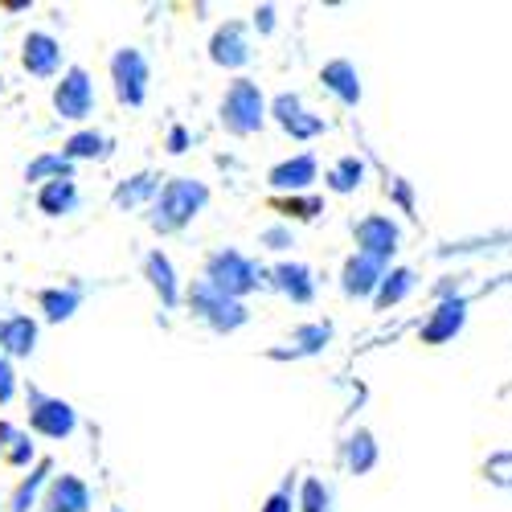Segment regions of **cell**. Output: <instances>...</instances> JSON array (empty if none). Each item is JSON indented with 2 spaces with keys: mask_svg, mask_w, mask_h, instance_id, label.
I'll list each match as a JSON object with an SVG mask.
<instances>
[{
  "mask_svg": "<svg viewBox=\"0 0 512 512\" xmlns=\"http://www.w3.org/2000/svg\"><path fill=\"white\" fill-rule=\"evenodd\" d=\"M271 115L279 119V127H283L291 140H316V136L328 132V119L316 115V111H304L300 95H279V99L271 103Z\"/></svg>",
  "mask_w": 512,
  "mask_h": 512,
  "instance_id": "obj_9",
  "label": "cell"
},
{
  "mask_svg": "<svg viewBox=\"0 0 512 512\" xmlns=\"http://www.w3.org/2000/svg\"><path fill=\"white\" fill-rule=\"evenodd\" d=\"M13 394H17V377H13V365L0 357V406L5 402H13Z\"/></svg>",
  "mask_w": 512,
  "mask_h": 512,
  "instance_id": "obj_34",
  "label": "cell"
},
{
  "mask_svg": "<svg viewBox=\"0 0 512 512\" xmlns=\"http://www.w3.org/2000/svg\"><path fill=\"white\" fill-rule=\"evenodd\" d=\"M54 111L62 119H70V123L87 119L95 111V82H91V74L82 70V66H70L62 74V82L54 87Z\"/></svg>",
  "mask_w": 512,
  "mask_h": 512,
  "instance_id": "obj_7",
  "label": "cell"
},
{
  "mask_svg": "<svg viewBox=\"0 0 512 512\" xmlns=\"http://www.w3.org/2000/svg\"><path fill=\"white\" fill-rule=\"evenodd\" d=\"M144 279L152 283V291L160 295L164 308H177L181 304V287H177V271H173V259L164 250H152L144 259Z\"/></svg>",
  "mask_w": 512,
  "mask_h": 512,
  "instance_id": "obj_18",
  "label": "cell"
},
{
  "mask_svg": "<svg viewBox=\"0 0 512 512\" xmlns=\"http://www.w3.org/2000/svg\"><path fill=\"white\" fill-rule=\"evenodd\" d=\"M33 345H37V320L9 316L5 324H0V349H5L9 357H29Z\"/></svg>",
  "mask_w": 512,
  "mask_h": 512,
  "instance_id": "obj_19",
  "label": "cell"
},
{
  "mask_svg": "<svg viewBox=\"0 0 512 512\" xmlns=\"http://www.w3.org/2000/svg\"><path fill=\"white\" fill-rule=\"evenodd\" d=\"M467 324V300L463 295H455V300H439V308L426 316L422 324V345H447V340H455Z\"/></svg>",
  "mask_w": 512,
  "mask_h": 512,
  "instance_id": "obj_11",
  "label": "cell"
},
{
  "mask_svg": "<svg viewBox=\"0 0 512 512\" xmlns=\"http://www.w3.org/2000/svg\"><path fill=\"white\" fill-rule=\"evenodd\" d=\"M271 209L291 213V218H304V222H312L316 213H324V201H320V197H271Z\"/></svg>",
  "mask_w": 512,
  "mask_h": 512,
  "instance_id": "obj_30",
  "label": "cell"
},
{
  "mask_svg": "<svg viewBox=\"0 0 512 512\" xmlns=\"http://www.w3.org/2000/svg\"><path fill=\"white\" fill-rule=\"evenodd\" d=\"M205 279L218 287V291H226L230 300H242L246 291L271 287V271H263L259 263L246 259V254H238V250H218V254H209Z\"/></svg>",
  "mask_w": 512,
  "mask_h": 512,
  "instance_id": "obj_2",
  "label": "cell"
},
{
  "mask_svg": "<svg viewBox=\"0 0 512 512\" xmlns=\"http://www.w3.org/2000/svg\"><path fill=\"white\" fill-rule=\"evenodd\" d=\"M33 459V443H29V435H21V431H13V439H9V447H5V463H13V467H25Z\"/></svg>",
  "mask_w": 512,
  "mask_h": 512,
  "instance_id": "obj_32",
  "label": "cell"
},
{
  "mask_svg": "<svg viewBox=\"0 0 512 512\" xmlns=\"http://www.w3.org/2000/svg\"><path fill=\"white\" fill-rule=\"evenodd\" d=\"M50 459H41L33 472L17 484V492H13V500H9V512H33V504H37V496H41V488H46V480H50Z\"/></svg>",
  "mask_w": 512,
  "mask_h": 512,
  "instance_id": "obj_26",
  "label": "cell"
},
{
  "mask_svg": "<svg viewBox=\"0 0 512 512\" xmlns=\"http://www.w3.org/2000/svg\"><path fill=\"white\" fill-rule=\"evenodd\" d=\"M271 287L283 291L291 304H312L316 300V275L304 263H279L271 271Z\"/></svg>",
  "mask_w": 512,
  "mask_h": 512,
  "instance_id": "obj_16",
  "label": "cell"
},
{
  "mask_svg": "<svg viewBox=\"0 0 512 512\" xmlns=\"http://www.w3.org/2000/svg\"><path fill=\"white\" fill-rule=\"evenodd\" d=\"M328 189L332 193H340V197H345V193H357L361 189V181H365V160L361 156H340L332 168H328Z\"/></svg>",
  "mask_w": 512,
  "mask_h": 512,
  "instance_id": "obj_24",
  "label": "cell"
},
{
  "mask_svg": "<svg viewBox=\"0 0 512 512\" xmlns=\"http://www.w3.org/2000/svg\"><path fill=\"white\" fill-rule=\"evenodd\" d=\"M189 312L197 320H205L213 332H238L250 320V312L242 308V300H230V295L218 291L209 279H197L189 287Z\"/></svg>",
  "mask_w": 512,
  "mask_h": 512,
  "instance_id": "obj_4",
  "label": "cell"
},
{
  "mask_svg": "<svg viewBox=\"0 0 512 512\" xmlns=\"http://www.w3.org/2000/svg\"><path fill=\"white\" fill-rule=\"evenodd\" d=\"M259 242H263L267 250H287V246H295V238H291V230H287V226H271V230H263V234H259Z\"/></svg>",
  "mask_w": 512,
  "mask_h": 512,
  "instance_id": "obj_33",
  "label": "cell"
},
{
  "mask_svg": "<svg viewBox=\"0 0 512 512\" xmlns=\"http://www.w3.org/2000/svg\"><path fill=\"white\" fill-rule=\"evenodd\" d=\"M390 189H394V201L402 205V213H410L414 209V197H410V185L398 177V181H390Z\"/></svg>",
  "mask_w": 512,
  "mask_h": 512,
  "instance_id": "obj_36",
  "label": "cell"
},
{
  "mask_svg": "<svg viewBox=\"0 0 512 512\" xmlns=\"http://www.w3.org/2000/svg\"><path fill=\"white\" fill-rule=\"evenodd\" d=\"M209 201V189L193 177H173V181H164L160 197L152 201V213H148V226L160 230V234H177L185 230L197 213L205 209Z\"/></svg>",
  "mask_w": 512,
  "mask_h": 512,
  "instance_id": "obj_1",
  "label": "cell"
},
{
  "mask_svg": "<svg viewBox=\"0 0 512 512\" xmlns=\"http://www.w3.org/2000/svg\"><path fill=\"white\" fill-rule=\"evenodd\" d=\"M78 304H82V291H78V287H46V291L37 295V308L46 312L50 324L70 320V316L78 312Z\"/></svg>",
  "mask_w": 512,
  "mask_h": 512,
  "instance_id": "obj_23",
  "label": "cell"
},
{
  "mask_svg": "<svg viewBox=\"0 0 512 512\" xmlns=\"http://www.w3.org/2000/svg\"><path fill=\"white\" fill-rule=\"evenodd\" d=\"M254 25H259V33H271L275 29V9L271 5H259V9H254Z\"/></svg>",
  "mask_w": 512,
  "mask_h": 512,
  "instance_id": "obj_37",
  "label": "cell"
},
{
  "mask_svg": "<svg viewBox=\"0 0 512 512\" xmlns=\"http://www.w3.org/2000/svg\"><path fill=\"white\" fill-rule=\"evenodd\" d=\"M353 238H357V254H369V259L390 267V259L402 246V226L394 218H386V213H369V218H361L353 226Z\"/></svg>",
  "mask_w": 512,
  "mask_h": 512,
  "instance_id": "obj_6",
  "label": "cell"
},
{
  "mask_svg": "<svg viewBox=\"0 0 512 512\" xmlns=\"http://www.w3.org/2000/svg\"><path fill=\"white\" fill-rule=\"evenodd\" d=\"M25 181H41V185L74 181V160H66L62 152H41L25 164Z\"/></svg>",
  "mask_w": 512,
  "mask_h": 512,
  "instance_id": "obj_20",
  "label": "cell"
},
{
  "mask_svg": "<svg viewBox=\"0 0 512 512\" xmlns=\"http://www.w3.org/2000/svg\"><path fill=\"white\" fill-rule=\"evenodd\" d=\"M21 66L33 78H54L58 66H62V46H58L50 33H29L25 46H21Z\"/></svg>",
  "mask_w": 512,
  "mask_h": 512,
  "instance_id": "obj_15",
  "label": "cell"
},
{
  "mask_svg": "<svg viewBox=\"0 0 512 512\" xmlns=\"http://www.w3.org/2000/svg\"><path fill=\"white\" fill-rule=\"evenodd\" d=\"M209 58L213 66H222V70H238L250 62V37L238 21H226L218 33L209 37Z\"/></svg>",
  "mask_w": 512,
  "mask_h": 512,
  "instance_id": "obj_12",
  "label": "cell"
},
{
  "mask_svg": "<svg viewBox=\"0 0 512 512\" xmlns=\"http://www.w3.org/2000/svg\"><path fill=\"white\" fill-rule=\"evenodd\" d=\"M189 148V132H185V127H173V132H168V152H185Z\"/></svg>",
  "mask_w": 512,
  "mask_h": 512,
  "instance_id": "obj_38",
  "label": "cell"
},
{
  "mask_svg": "<svg viewBox=\"0 0 512 512\" xmlns=\"http://www.w3.org/2000/svg\"><path fill=\"white\" fill-rule=\"evenodd\" d=\"M328 340H332V324L328 320H316V324L295 328L291 332V349H279L271 357H312V353H320L328 345Z\"/></svg>",
  "mask_w": 512,
  "mask_h": 512,
  "instance_id": "obj_21",
  "label": "cell"
},
{
  "mask_svg": "<svg viewBox=\"0 0 512 512\" xmlns=\"http://www.w3.org/2000/svg\"><path fill=\"white\" fill-rule=\"evenodd\" d=\"M300 512H332V492L324 480H304L300 488Z\"/></svg>",
  "mask_w": 512,
  "mask_h": 512,
  "instance_id": "obj_31",
  "label": "cell"
},
{
  "mask_svg": "<svg viewBox=\"0 0 512 512\" xmlns=\"http://www.w3.org/2000/svg\"><path fill=\"white\" fill-rule=\"evenodd\" d=\"M87 508H91V488L70 472L54 476L46 488V500H41V512H87Z\"/></svg>",
  "mask_w": 512,
  "mask_h": 512,
  "instance_id": "obj_14",
  "label": "cell"
},
{
  "mask_svg": "<svg viewBox=\"0 0 512 512\" xmlns=\"http://www.w3.org/2000/svg\"><path fill=\"white\" fill-rule=\"evenodd\" d=\"M78 426V414L70 402L62 398H46V394H33V406H29V431L46 435V439H70Z\"/></svg>",
  "mask_w": 512,
  "mask_h": 512,
  "instance_id": "obj_8",
  "label": "cell"
},
{
  "mask_svg": "<svg viewBox=\"0 0 512 512\" xmlns=\"http://www.w3.org/2000/svg\"><path fill=\"white\" fill-rule=\"evenodd\" d=\"M111 82H115V99L127 107H140L148 99V58L136 46H123L111 58Z\"/></svg>",
  "mask_w": 512,
  "mask_h": 512,
  "instance_id": "obj_5",
  "label": "cell"
},
{
  "mask_svg": "<svg viewBox=\"0 0 512 512\" xmlns=\"http://www.w3.org/2000/svg\"><path fill=\"white\" fill-rule=\"evenodd\" d=\"M74 205H78L74 181H54V185H41L37 189V209L50 213V218H62V213H70Z\"/></svg>",
  "mask_w": 512,
  "mask_h": 512,
  "instance_id": "obj_27",
  "label": "cell"
},
{
  "mask_svg": "<svg viewBox=\"0 0 512 512\" xmlns=\"http://www.w3.org/2000/svg\"><path fill=\"white\" fill-rule=\"evenodd\" d=\"M414 283H418V275L410 271V267H390V275L381 279V291H377V312H386V308H394V304H402L406 295L414 291Z\"/></svg>",
  "mask_w": 512,
  "mask_h": 512,
  "instance_id": "obj_25",
  "label": "cell"
},
{
  "mask_svg": "<svg viewBox=\"0 0 512 512\" xmlns=\"http://www.w3.org/2000/svg\"><path fill=\"white\" fill-rule=\"evenodd\" d=\"M62 156L66 160H103L107 156V140L99 132H74L66 144H62Z\"/></svg>",
  "mask_w": 512,
  "mask_h": 512,
  "instance_id": "obj_29",
  "label": "cell"
},
{
  "mask_svg": "<svg viewBox=\"0 0 512 512\" xmlns=\"http://www.w3.org/2000/svg\"><path fill=\"white\" fill-rule=\"evenodd\" d=\"M300 504H291V488H279L275 496H267V504L259 512H295Z\"/></svg>",
  "mask_w": 512,
  "mask_h": 512,
  "instance_id": "obj_35",
  "label": "cell"
},
{
  "mask_svg": "<svg viewBox=\"0 0 512 512\" xmlns=\"http://www.w3.org/2000/svg\"><path fill=\"white\" fill-rule=\"evenodd\" d=\"M263 123H267V99L259 91V82L234 78L222 99V127L230 136H254L263 132Z\"/></svg>",
  "mask_w": 512,
  "mask_h": 512,
  "instance_id": "obj_3",
  "label": "cell"
},
{
  "mask_svg": "<svg viewBox=\"0 0 512 512\" xmlns=\"http://www.w3.org/2000/svg\"><path fill=\"white\" fill-rule=\"evenodd\" d=\"M386 263L369 259V254H349L345 271H340V291L349 295V300H377L381 291V279H386Z\"/></svg>",
  "mask_w": 512,
  "mask_h": 512,
  "instance_id": "obj_10",
  "label": "cell"
},
{
  "mask_svg": "<svg viewBox=\"0 0 512 512\" xmlns=\"http://www.w3.org/2000/svg\"><path fill=\"white\" fill-rule=\"evenodd\" d=\"M316 173H320L316 156H312V152H300V156H291V160L275 164L271 173H267V181H271V189H279V193L300 197V193H304V189L316 181Z\"/></svg>",
  "mask_w": 512,
  "mask_h": 512,
  "instance_id": "obj_13",
  "label": "cell"
},
{
  "mask_svg": "<svg viewBox=\"0 0 512 512\" xmlns=\"http://www.w3.org/2000/svg\"><path fill=\"white\" fill-rule=\"evenodd\" d=\"M345 463H349V472L353 476H369L373 467H377V443L369 431H353L349 443H345Z\"/></svg>",
  "mask_w": 512,
  "mask_h": 512,
  "instance_id": "obj_28",
  "label": "cell"
},
{
  "mask_svg": "<svg viewBox=\"0 0 512 512\" xmlns=\"http://www.w3.org/2000/svg\"><path fill=\"white\" fill-rule=\"evenodd\" d=\"M320 82L324 87L345 103V107H357L361 103V74H357V66L349 62V58H332L324 70H320Z\"/></svg>",
  "mask_w": 512,
  "mask_h": 512,
  "instance_id": "obj_17",
  "label": "cell"
},
{
  "mask_svg": "<svg viewBox=\"0 0 512 512\" xmlns=\"http://www.w3.org/2000/svg\"><path fill=\"white\" fill-rule=\"evenodd\" d=\"M160 189H164V185H160L152 173H136V177H127V181L115 185L111 201H115L119 209H136V205H144V201H156Z\"/></svg>",
  "mask_w": 512,
  "mask_h": 512,
  "instance_id": "obj_22",
  "label": "cell"
}]
</instances>
